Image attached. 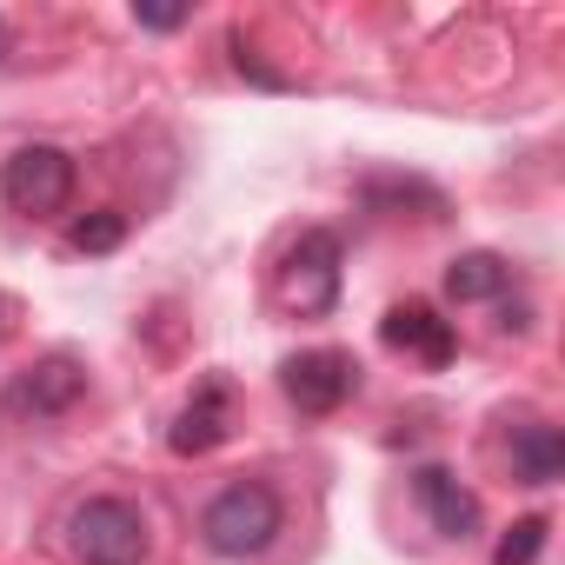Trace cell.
Instances as JSON below:
<instances>
[{"mask_svg": "<svg viewBox=\"0 0 565 565\" xmlns=\"http://www.w3.org/2000/svg\"><path fill=\"white\" fill-rule=\"evenodd\" d=\"M74 186H81L74 153H67V147H47V140L21 147L8 167H0V193H8V206H14V213H34V220L67 213V206H74Z\"/></svg>", "mask_w": 565, "mask_h": 565, "instance_id": "cell-4", "label": "cell"}, {"mask_svg": "<svg viewBox=\"0 0 565 565\" xmlns=\"http://www.w3.org/2000/svg\"><path fill=\"white\" fill-rule=\"evenodd\" d=\"M545 539H552V519H545V512H525V519H512V525L499 532L492 565H532V558L545 552Z\"/></svg>", "mask_w": 565, "mask_h": 565, "instance_id": "cell-13", "label": "cell"}, {"mask_svg": "<svg viewBox=\"0 0 565 565\" xmlns=\"http://www.w3.org/2000/svg\"><path fill=\"white\" fill-rule=\"evenodd\" d=\"M134 21H140V28H153V34H173V28H186V21H193V8H147V0H134Z\"/></svg>", "mask_w": 565, "mask_h": 565, "instance_id": "cell-16", "label": "cell"}, {"mask_svg": "<svg viewBox=\"0 0 565 565\" xmlns=\"http://www.w3.org/2000/svg\"><path fill=\"white\" fill-rule=\"evenodd\" d=\"M67 545L81 565H140L153 552V525L134 499L120 492H94L67 512Z\"/></svg>", "mask_w": 565, "mask_h": 565, "instance_id": "cell-2", "label": "cell"}, {"mask_svg": "<svg viewBox=\"0 0 565 565\" xmlns=\"http://www.w3.org/2000/svg\"><path fill=\"white\" fill-rule=\"evenodd\" d=\"M120 239H127V213H114V206H100V213H87V220L67 226V246L74 253H114Z\"/></svg>", "mask_w": 565, "mask_h": 565, "instance_id": "cell-14", "label": "cell"}, {"mask_svg": "<svg viewBox=\"0 0 565 565\" xmlns=\"http://www.w3.org/2000/svg\"><path fill=\"white\" fill-rule=\"evenodd\" d=\"M279 393H287L300 413L327 419V413H340L360 393V360L340 353V347H307L294 360H279Z\"/></svg>", "mask_w": 565, "mask_h": 565, "instance_id": "cell-5", "label": "cell"}, {"mask_svg": "<svg viewBox=\"0 0 565 565\" xmlns=\"http://www.w3.org/2000/svg\"><path fill=\"white\" fill-rule=\"evenodd\" d=\"M380 340L393 347V353H413L419 366H452V353H459V333H452V320H439V307H426V300H399L386 320H380Z\"/></svg>", "mask_w": 565, "mask_h": 565, "instance_id": "cell-7", "label": "cell"}, {"mask_svg": "<svg viewBox=\"0 0 565 565\" xmlns=\"http://www.w3.org/2000/svg\"><path fill=\"white\" fill-rule=\"evenodd\" d=\"M226 433H233V393H226V380H200L193 399L180 406V419L167 426V446H173L180 459H200V452H213Z\"/></svg>", "mask_w": 565, "mask_h": 565, "instance_id": "cell-9", "label": "cell"}, {"mask_svg": "<svg viewBox=\"0 0 565 565\" xmlns=\"http://www.w3.org/2000/svg\"><path fill=\"white\" fill-rule=\"evenodd\" d=\"M360 200H366L373 213H399V206H426V220L446 213V193H439L433 180H399V173H373V180L360 186Z\"/></svg>", "mask_w": 565, "mask_h": 565, "instance_id": "cell-12", "label": "cell"}, {"mask_svg": "<svg viewBox=\"0 0 565 565\" xmlns=\"http://www.w3.org/2000/svg\"><path fill=\"white\" fill-rule=\"evenodd\" d=\"M413 499L426 505V519H433L439 539H459V545H466V539H479V525H486L472 486H459L452 466H413Z\"/></svg>", "mask_w": 565, "mask_h": 565, "instance_id": "cell-8", "label": "cell"}, {"mask_svg": "<svg viewBox=\"0 0 565 565\" xmlns=\"http://www.w3.org/2000/svg\"><path fill=\"white\" fill-rule=\"evenodd\" d=\"M565 472V439L558 426L532 419V426H512V479L519 486H552Z\"/></svg>", "mask_w": 565, "mask_h": 565, "instance_id": "cell-11", "label": "cell"}, {"mask_svg": "<svg viewBox=\"0 0 565 565\" xmlns=\"http://www.w3.org/2000/svg\"><path fill=\"white\" fill-rule=\"evenodd\" d=\"M505 287H512V259H499L492 246H472V253H459V259L446 266V300H459V307L499 300Z\"/></svg>", "mask_w": 565, "mask_h": 565, "instance_id": "cell-10", "label": "cell"}, {"mask_svg": "<svg viewBox=\"0 0 565 565\" xmlns=\"http://www.w3.org/2000/svg\"><path fill=\"white\" fill-rule=\"evenodd\" d=\"M279 532H287V499L266 479H233L200 512V539L213 558H259V552H273Z\"/></svg>", "mask_w": 565, "mask_h": 565, "instance_id": "cell-1", "label": "cell"}, {"mask_svg": "<svg viewBox=\"0 0 565 565\" xmlns=\"http://www.w3.org/2000/svg\"><path fill=\"white\" fill-rule=\"evenodd\" d=\"M87 399V366L74 360V353H47V360H34L28 373H14V386H8V406L21 413V419H61V413H74Z\"/></svg>", "mask_w": 565, "mask_h": 565, "instance_id": "cell-6", "label": "cell"}, {"mask_svg": "<svg viewBox=\"0 0 565 565\" xmlns=\"http://www.w3.org/2000/svg\"><path fill=\"white\" fill-rule=\"evenodd\" d=\"M0 333H8V300H0Z\"/></svg>", "mask_w": 565, "mask_h": 565, "instance_id": "cell-17", "label": "cell"}, {"mask_svg": "<svg viewBox=\"0 0 565 565\" xmlns=\"http://www.w3.org/2000/svg\"><path fill=\"white\" fill-rule=\"evenodd\" d=\"M233 67H239L246 81H259V87H287V74H273V67H266V61L246 47V34H233Z\"/></svg>", "mask_w": 565, "mask_h": 565, "instance_id": "cell-15", "label": "cell"}, {"mask_svg": "<svg viewBox=\"0 0 565 565\" xmlns=\"http://www.w3.org/2000/svg\"><path fill=\"white\" fill-rule=\"evenodd\" d=\"M340 233H327V226H307L294 246H287V259H279V279H273V294H279V307L287 313H300V320H327L333 307H340Z\"/></svg>", "mask_w": 565, "mask_h": 565, "instance_id": "cell-3", "label": "cell"}]
</instances>
